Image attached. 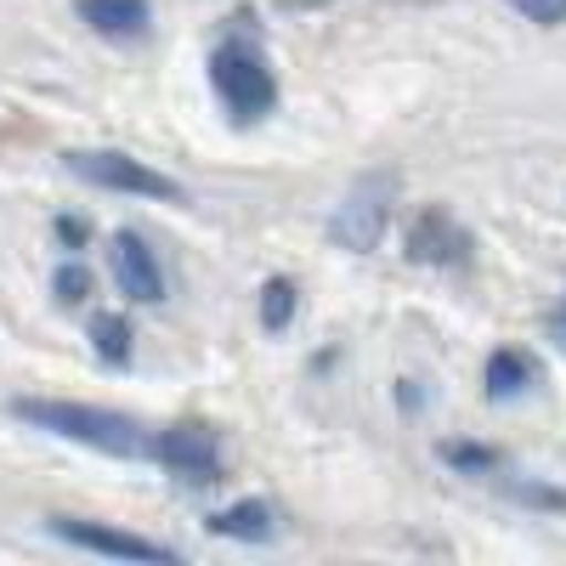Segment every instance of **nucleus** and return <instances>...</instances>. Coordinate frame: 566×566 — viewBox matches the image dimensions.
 <instances>
[{
  "mask_svg": "<svg viewBox=\"0 0 566 566\" xmlns=\"http://www.w3.org/2000/svg\"><path fill=\"white\" fill-rule=\"evenodd\" d=\"M295 323V283L290 277H266L261 283V328L266 335H283Z\"/></svg>",
  "mask_w": 566,
  "mask_h": 566,
  "instance_id": "obj_12",
  "label": "nucleus"
},
{
  "mask_svg": "<svg viewBox=\"0 0 566 566\" xmlns=\"http://www.w3.org/2000/svg\"><path fill=\"white\" fill-rule=\"evenodd\" d=\"M538 386V363L522 352V346H499L488 357V397L493 402H510V397H522Z\"/></svg>",
  "mask_w": 566,
  "mask_h": 566,
  "instance_id": "obj_10",
  "label": "nucleus"
},
{
  "mask_svg": "<svg viewBox=\"0 0 566 566\" xmlns=\"http://www.w3.org/2000/svg\"><path fill=\"white\" fill-rule=\"evenodd\" d=\"M69 170L91 187H108V193H136V199H165V205H187L181 181H170L165 170L142 165L130 154H69Z\"/></svg>",
  "mask_w": 566,
  "mask_h": 566,
  "instance_id": "obj_3",
  "label": "nucleus"
},
{
  "mask_svg": "<svg viewBox=\"0 0 566 566\" xmlns=\"http://www.w3.org/2000/svg\"><path fill=\"white\" fill-rule=\"evenodd\" d=\"M91 346H97L103 363H125L130 357V323L103 312V317H91Z\"/></svg>",
  "mask_w": 566,
  "mask_h": 566,
  "instance_id": "obj_13",
  "label": "nucleus"
},
{
  "mask_svg": "<svg viewBox=\"0 0 566 566\" xmlns=\"http://www.w3.org/2000/svg\"><path fill=\"white\" fill-rule=\"evenodd\" d=\"M80 7V23H91L108 40H136L148 29V0H74Z\"/></svg>",
  "mask_w": 566,
  "mask_h": 566,
  "instance_id": "obj_9",
  "label": "nucleus"
},
{
  "mask_svg": "<svg viewBox=\"0 0 566 566\" xmlns=\"http://www.w3.org/2000/svg\"><path fill=\"white\" fill-rule=\"evenodd\" d=\"M154 459L181 482H221V437L210 424H170L154 442Z\"/></svg>",
  "mask_w": 566,
  "mask_h": 566,
  "instance_id": "obj_5",
  "label": "nucleus"
},
{
  "mask_svg": "<svg viewBox=\"0 0 566 566\" xmlns=\"http://www.w3.org/2000/svg\"><path fill=\"white\" fill-rule=\"evenodd\" d=\"M515 12H522L527 23H544V29H555V23H566V0H510Z\"/></svg>",
  "mask_w": 566,
  "mask_h": 566,
  "instance_id": "obj_16",
  "label": "nucleus"
},
{
  "mask_svg": "<svg viewBox=\"0 0 566 566\" xmlns=\"http://www.w3.org/2000/svg\"><path fill=\"white\" fill-rule=\"evenodd\" d=\"M57 239H63V244H85V221H69V216H57Z\"/></svg>",
  "mask_w": 566,
  "mask_h": 566,
  "instance_id": "obj_18",
  "label": "nucleus"
},
{
  "mask_svg": "<svg viewBox=\"0 0 566 566\" xmlns=\"http://www.w3.org/2000/svg\"><path fill=\"white\" fill-rule=\"evenodd\" d=\"M52 290H57V301H63V306H80V301H91V272H85L80 261H69V266H57Z\"/></svg>",
  "mask_w": 566,
  "mask_h": 566,
  "instance_id": "obj_15",
  "label": "nucleus"
},
{
  "mask_svg": "<svg viewBox=\"0 0 566 566\" xmlns=\"http://www.w3.org/2000/svg\"><path fill=\"white\" fill-rule=\"evenodd\" d=\"M52 533L74 549H91V555H114V560H176V549L154 544V538H136V533H119V527H97V522H52Z\"/></svg>",
  "mask_w": 566,
  "mask_h": 566,
  "instance_id": "obj_7",
  "label": "nucleus"
},
{
  "mask_svg": "<svg viewBox=\"0 0 566 566\" xmlns=\"http://www.w3.org/2000/svg\"><path fill=\"white\" fill-rule=\"evenodd\" d=\"M442 459L459 464V470H470V476H476V470H499V453L493 448H476V442H442Z\"/></svg>",
  "mask_w": 566,
  "mask_h": 566,
  "instance_id": "obj_14",
  "label": "nucleus"
},
{
  "mask_svg": "<svg viewBox=\"0 0 566 566\" xmlns=\"http://www.w3.org/2000/svg\"><path fill=\"white\" fill-rule=\"evenodd\" d=\"M210 533H221V538H250V544H266L277 527H272V510H266L261 499H244V504H227V510H216V515H210Z\"/></svg>",
  "mask_w": 566,
  "mask_h": 566,
  "instance_id": "obj_11",
  "label": "nucleus"
},
{
  "mask_svg": "<svg viewBox=\"0 0 566 566\" xmlns=\"http://www.w3.org/2000/svg\"><path fill=\"white\" fill-rule=\"evenodd\" d=\"M18 419H29L34 431H52L69 442H85L97 453H119V459H154V442L142 437V424L108 408H91V402H52V397H18L12 402Z\"/></svg>",
  "mask_w": 566,
  "mask_h": 566,
  "instance_id": "obj_1",
  "label": "nucleus"
},
{
  "mask_svg": "<svg viewBox=\"0 0 566 566\" xmlns=\"http://www.w3.org/2000/svg\"><path fill=\"white\" fill-rule=\"evenodd\" d=\"M391 193H397V176H363L346 205L335 210V221H328V239L368 255L374 244L386 239V221H391Z\"/></svg>",
  "mask_w": 566,
  "mask_h": 566,
  "instance_id": "obj_4",
  "label": "nucleus"
},
{
  "mask_svg": "<svg viewBox=\"0 0 566 566\" xmlns=\"http://www.w3.org/2000/svg\"><path fill=\"white\" fill-rule=\"evenodd\" d=\"M549 328H555V340L566 346V301H560V312H555V323H549Z\"/></svg>",
  "mask_w": 566,
  "mask_h": 566,
  "instance_id": "obj_19",
  "label": "nucleus"
},
{
  "mask_svg": "<svg viewBox=\"0 0 566 566\" xmlns=\"http://www.w3.org/2000/svg\"><path fill=\"white\" fill-rule=\"evenodd\" d=\"M108 261H114V283H119V290H125L136 306H154V301L165 295L159 261H154V250H148V244H142V232H114Z\"/></svg>",
  "mask_w": 566,
  "mask_h": 566,
  "instance_id": "obj_8",
  "label": "nucleus"
},
{
  "mask_svg": "<svg viewBox=\"0 0 566 566\" xmlns=\"http://www.w3.org/2000/svg\"><path fill=\"white\" fill-rule=\"evenodd\" d=\"M283 7H323V0H283Z\"/></svg>",
  "mask_w": 566,
  "mask_h": 566,
  "instance_id": "obj_20",
  "label": "nucleus"
},
{
  "mask_svg": "<svg viewBox=\"0 0 566 566\" xmlns=\"http://www.w3.org/2000/svg\"><path fill=\"white\" fill-rule=\"evenodd\" d=\"M464 255H470V232L448 210L431 205L408 227V261H419V266H459Z\"/></svg>",
  "mask_w": 566,
  "mask_h": 566,
  "instance_id": "obj_6",
  "label": "nucleus"
},
{
  "mask_svg": "<svg viewBox=\"0 0 566 566\" xmlns=\"http://www.w3.org/2000/svg\"><path fill=\"white\" fill-rule=\"evenodd\" d=\"M510 493H515V499H527V504H549V510H566V493H549V488H527V482H522V488H510Z\"/></svg>",
  "mask_w": 566,
  "mask_h": 566,
  "instance_id": "obj_17",
  "label": "nucleus"
},
{
  "mask_svg": "<svg viewBox=\"0 0 566 566\" xmlns=\"http://www.w3.org/2000/svg\"><path fill=\"white\" fill-rule=\"evenodd\" d=\"M210 85H216V97L221 108L250 125V119H266L277 108V80H272V63L266 52L250 40V34H221L216 40V52H210Z\"/></svg>",
  "mask_w": 566,
  "mask_h": 566,
  "instance_id": "obj_2",
  "label": "nucleus"
}]
</instances>
